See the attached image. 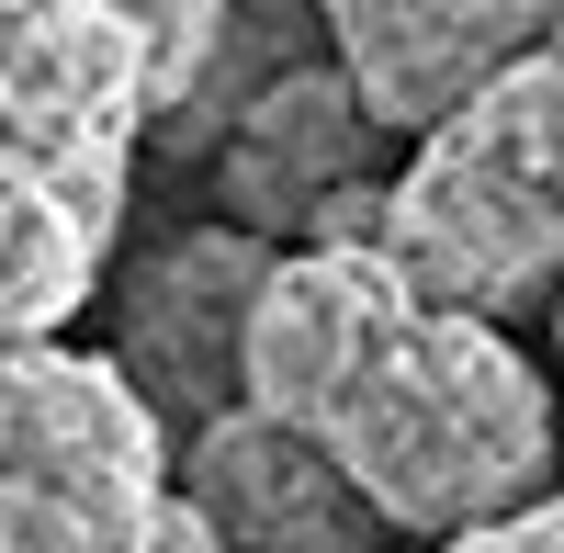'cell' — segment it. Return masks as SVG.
<instances>
[{
    "label": "cell",
    "instance_id": "obj_9",
    "mask_svg": "<svg viewBox=\"0 0 564 553\" xmlns=\"http://www.w3.org/2000/svg\"><path fill=\"white\" fill-rule=\"evenodd\" d=\"M102 260H113V226L0 135V350L68 339V316L102 294Z\"/></svg>",
    "mask_w": 564,
    "mask_h": 553
},
{
    "label": "cell",
    "instance_id": "obj_14",
    "mask_svg": "<svg viewBox=\"0 0 564 553\" xmlns=\"http://www.w3.org/2000/svg\"><path fill=\"white\" fill-rule=\"evenodd\" d=\"M0 12H23V0H0Z\"/></svg>",
    "mask_w": 564,
    "mask_h": 553
},
{
    "label": "cell",
    "instance_id": "obj_11",
    "mask_svg": "<svg viewBox=\"0 0 564 553\" xmlns=\"http://www.w3.org/2000/svg\"><path fill=\"white\" fill-rule=\"evenodd\" d=\"M441 553H564V497H520V509H497L475 531H452Z\"/></svg>",
    "mask_w": 564,
    "mask_h": 553
},
{
    "label": "cell",
    "instance_id": "obj_10",
    "mask_svg": "<svg viewBox=\"0 0 564 553\" xmlns=\"http://www.w3.org/2000/svg\"><path fill=\"white\" fill-rule=\"evenodd\" d=\"M135 34H148V57H159V124L181 102H204L215 90V57H226V12L238 0H124Z\"/></svg>",
    "mask_w": 564,
    "mask_h": 553
},
{
    "label": "cell",
    "instance_id": "obj_3",
    "mask_svg": "<svg viewBox=\"0 0 564 553\" xmlns=\"http://www.w3.org/2000/svg\"><path fill=\"white\" fill-rule=\"evenodd\" d=\"M181 452L113 350H0V553H148Z\"/></svg>",
    "mask_w": 564,
    "mask_h": 553
},
{
    "label": "cell",
    "instance_id": "obj_5",
    "mask_svg": "<svg viewBox=\"0 0 564 553\" xmlns=\"http://www.w3.org/2000/svg\"><path fill=\"white\" fill-rule=\"evenodd\" d=\"M316 23L372 124L430 135L463 90H486L497 68L564 34V0H316Z\"/></svg>",
    "mask_w": 564,
    "mask_h": 553
},
{
    "label": "cell",
    "instance_id": "obj_7",
    "mask_svg": "<svg viewBox=\"0 0 564 553\" xmlns=\"http://www.w3.org/2000/svg\"><path fill=\"white\" fill-rule=\"evenodd\" d=\"M181 497L204 509L226 553H372V531H384L350 497V475L260 406H215L181 441Z\"/></svg>",
    "mask_w": 564,
    "mask_h": 553
},
{
    "label": "cell",
    "instance_id": "obj_13",
    "mask_svg": "<svg viewBox=\"0 0 564 553\" xmlns=\"http://www.w3.org/2000/svg\"><path fill=\"white\" fill-rule=\"evenodd\" d=\"M553 339H564V294H553Z\"/></svg>",
    "mask_w": 564,
    "mask_h": 553
},
{
    "label": "cell",
    "instance_id": "obj_4",
    "mask_svg": "<svg viewBox=\"0 0 564 553\" xmlns=\"http://www.w3.org/2000/svg\"><path fill=\"white\" fill-rule=\"evenodd\" d=\"M159 124V57L124 0H23L0 12V135L124 226L135 135Z\"/></svg>",
    "mask_w": 564,
    "mask_h": 553
},
{
    "label": "cell",
    "instance_id": "obj_8",
    "mask_svg": "<svg viewBox=\"0 0 564 553\" xmlns=\"http://www.w3.org/2000/svg\"><path fill=\"white\" fill-rule=\"evenodd\" d=\"M372 124L350 68H271L238 113H226V226H249V238H316V215L361 193V159H372Z\"/></svg>",
    "mask_w": 564,
    "mask_h": 553
},
{
    "label": "cell",
    "instance_id": "obj_1",
    "mask_svg": "<svg viewBox=\"0 0 564 553\" xmlns=\"http://www.w3.org/2000/svg\"><path fill=\"white\" fill-rule=\"evenodd\" d=\"M282 430H305L384 531L452 542V531L542 497L553 452H564V406L497 316L406 294V271L384 260Z\"/></svg>",
    "mask_w": 564,
    "mask_h": 553
},
{
    "label": "cell",
    "instance_id": "obj_2",
    "mask_svg": "<svg viewBox=\"0 0 564 553\" xmlns=\"http://www.w3.org/2000/svg\"><path fill=\"white\" fill-rule=\"evenodd\" d=\"M372 249L406 271V294L497 316V328L564 294V34L463 90L406 148Z\"/></svg>",
    "mask_w": 564,
    "mask_h": 553
},
{
    "label": "cell",
    "instance_id": "obj_6",
    "mask_svg": "<svg viewBox=\"0 0 564 553\" xmlns=\"http://www.w3.org/2000/svg\"><path fill=\"white\" fill-rule=\"evenodd\" d=\"M260 271H271V238L249 226H193L170 238L159 260L124 271V373L148 384L159 419H215L238 406V339H249V305H260Z\"/></svg>",
    "mask_w": 564,
    "mask_h": 553
},
{
    "label": "cell",
    "instance_id": "obj_12",
    "mask_svg": "<svg viewBox=\"0 0 564 553\" xmlns=\"http://www.w3.org/2000/svg\"><path fill=\"white\" fill-rule=\"evenodd\" d=\"M148 553H215V531H204L193 497H170V520H159V542H148Z\"/></svg>",
    "mask_w": 564,
    "mask_h": 553
},
{
    "label": "cell",
    "instance_id": "obj_15",
    "mask_svg": "<svg viewBox=\"0 0 564 553\" xmlns=\"http://www.w3.org/2000/svg\"><path fill=\"white\" fill-rule=\"evenodd\" d=\"M215 553H226V542H215Z\"/></svg>",
    "mask_w": 564,
    "mask_h": 553
}]
</instances>
